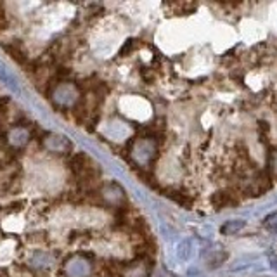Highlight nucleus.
I'll return each mask as SVG.
<instances>
[{"mask_svg":"<svg viewBox=\"0 0 277 277\" xmlns=\"http://www.w3.org/2000/svg\"><path fill=\"white\" fill-rule=\"evenodd\" d=\"M211 204L215 210H224V208H229V206H236V204H239V194L234 189L217 191V193L211 196Z\"/></svg>","mask_w":277,"mask_h":277,"instance_id":"obj_1","label":"nucleus"},{"mask_svg":"<svg viewBox=\"0 0 277 277\" xmlns=\"http://www.w3.org/2000/svg\"><path fill=\"white\" fill-rule=\"evenodd\" d=\"M92 166H94V163L85 152H76V155L71 156V160H70V170L76 177L83 175V173L87 172L88 168H92Z\"/></svg>","mask_w":277,"mask_h":277,"instance_id":"obj_2","label":"nucleus"},{"mask_svg":"<svg viewBox=\"0 0 277 277\" xmlns=\"http://www.w3.org/2000/svg\"><path fill=\"white\" fill-rule=\"evenodd\" d=\"M4 49H6V52L11 55L12 59H14L18 65L21 66H26L28 63V55L26 52L23 50V47H21L18 42H11V44H4Z\"/></svg>","mask_w":277,"mask_h":277,"instance_id":"obj_3","label":"nucleus"},{"mask_svg":"<svg viewBox=\"0 0 277 277\" xmlns=\"http://www.w3.org/2000/svg\"><path fill=\"white\" fill-rule=\"evenodd\" d=\"M166 196H168L170 199H173L175 203L182 204V206H187V208L193 206V199L187 198V196H186V194H182V193H177V191H170V193L166 194Z\"/></svg>","mask_w":277,"mask_h":277,"instance_id":"obj_4","label":"nucleus"}]
</instances>
